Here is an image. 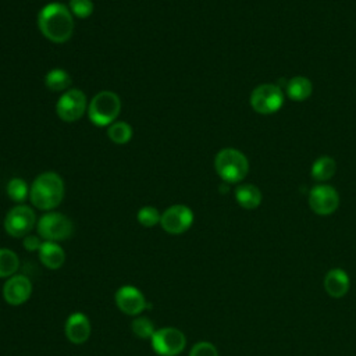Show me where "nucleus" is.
I'll return each mask as SVG.
<instances>
[{
  "mask_svg": "<svg viewBox=\"0 0 356 356\" xmlns=\"http://www.w3.org/2000/svg\"><path fill=\"white\" fill-rule=\"evenodd\" d=\"M309 207L318 216L332 214L339 206V195L330 185H316L309 192Z\"/></svg>",
  "mask_w": 356,
  "mask_h": 356,
  "instance_id": "11",
  "label": "nucleus"
},
{
  "mask_svg": "<svg viewBox=\"0 0 356 356\" xmlns=\"http://www.w3.org/2000/svg\"><path fill=\"white\" fill-rule=\"evenodd\" d=\"M38 26L42 35L53 43H65L74 33V17L68 6L51 1L38 14Z\"/></svg>",
  "mask_w": 356,
  "mask_h": 356,
  "instance_id": "1",
  "label": "nucleus"
},
{
  "mask_svg": "<svg viewBox=\"0 0 356 356\" xmlns=\"http://www.w3.org/2000/svg\"><path fill=\"white\" fill-rule=\"evenodd\" d=\"M7 195L13 202H24L29 196V188L22 178H11L6 186Z\"/></svg>",
  "mask_w": 356,
  "mask_h": 356,
  "instance_id": "23",
  "label": "nucleus"
},
{
  "mask_svg": "<svg viewBox=\"0 0 356 356\" xmlns=\"http://www.w3.org/2000/svg\"><path fill=\"white\" fill-rule=\"evenodd\" d=\"M71 82V75L63 68H53L44 75V85L51 92H65Z\"/></svg>",
  "mask_w": 356,
  "mask_h": 356,
  "instance_id": "19",
  "label": "nucleus"
},
{
  "mask_svg": "<svg viewBox=\"0 0 356 356\" xmlns=\"http://www.w3.org/2000/svg\"><path fill=\"white\" fill-rule=\"evenodd\" d=\"M36 228H38L39 236L50 242L68 239L74 229L72 221L65 214H61L57 211H50L43 214L39 218Z\"/></svg>",
  "mask_w": 356,
  "mask_h": 356,
  "instance_id": "5",
  "label": "nucleus"
},
{
  "mask_svg": "<svg viewBox=\"0 0 356 356\" xmlns=\"http://www.w3.org/2000/svg\"><path fill=\"white\" fill-rule=\"evenodd\" d=\"M136 218H138L140 225L150 228V227H154L156 224L160 222L161 214L153 206H143L142 209H139V211L136 214Z\"/></svg>",
  "mask_w": 356,
  "mask_h": 356,
  "instance_id": "25",
  "label": "nucleus"
},
{
  "mask_svg": "<svg viewBox=\"0 0 356 356\" xmlns=\"http://www.w3.org/2000/svg\"><path fill=\"white\" fill-rule=\"evenodd\" d=\"M65 188L63 178L54 171L39 174L29 188L31 203L39 210H53L64 199Z\"/></svg>",
  "mask_w": 356,
  "mask_h": 356,
  "instance_id": "2",
  "label": "nucleus"
},
{
  "mask_svg": "<svg viewBox=\"0 0 356 356\" xmlns=\"http://www.w3.org/2000/svg\"><path fill=\"white\" fill-rule=\"evenodd\" d=\"M68 8L76 18H88L92 15L95 4L92 0H70Z\"/></svg>",
  "mask_w": 356,
  "mask_h": 356,
  "instance_id": "26",
  "label": "nucleus"
},
{
  "mask_svg": "<svg viewBox=\"0 0 356 356\" xmlns=\"http://www.w3.org/2000/svg\"><path fill=\"white\" fill-rule=\"evenodd\" d=\"M313 92V85L312 81L306 76H293L286 82L285 93L291 100L295 102H303L306 100Z\"/></svg>",
  "mask_w": 356,
  "mask_h": 356,
  "instance_id": "18",
  "label": "nucleus"
},
{
  "mask_svg": "<svg viewBox=\"0 0 356 356\" xmlns=\"http://www.w3.org/2000/svg\"><path fill=\"white\" fill-rule=\"evenodd\" d=\"M88 111V100L81 89L72 88L65 90L56 103V113L65 122L78 121Z\"/></svg>",
  "mask_w": 356,
  "mask_h": 356,
  "instance_id": "7",
  "label": "nucleus"
},
{
  "mask_svg": "<svg viewBox=\"0 0 356 356\" xmlns=\"http://www.w3.org/2000/svg\"><path fill=\"white\" fill-rule=\"evenodd\" d=\"M114 299L117 307L128 316H136L142 313L146 307H150L146 303L143 293L132 285H124L120 289H117Z\"/></svg>",
  "mask_w": 356,
  "mask_h": 356,
  "instance_id": "12",
  "label": "nucleus"
},
{
  "mask_svg": "<svg viewBox=\"0 0 356 356\" xmlns=\"http://www.w3.org/2000/svg\"><path fill=\"white\" fill-rule=\"evenodd\" d=\"M189 356H218V350L211 342L200 341L192 346Z\"/></svg>",
  "mask_w": 356,
  "mask_h": 356,
  "instance_id": "27",
  "label": "nucleus"
},
{
  "mask_svg": "<svg viewBox=\"0 0 356 356\" xmlns=\"http://www.w3.org/2000/svg\"><path fill=\"white\" fill-rule=\"evenodd\" d=\"M284 104V93L278 85L261 83L250 93V106L259 114H273Z\"/></svg>",
  "mask_w": 356,
  "mask_h": 356,
  "instance_id": "6",
  "label": "nucleus"
},
{
  "mask_svg": "<svg viewBox=\"0 0 356 356\" xmlns=\"http://www.w3.org/2000/svg\"><path fill=\"white\" fill-rule=\"evenodd\" d=\"M337 171V164L335 160L328 157V156H321L318 157L313 164H312V170L310 174L316 181L324 182L328 181L330 178L334 177Z\"/></svg>",
  "mask_w": 356,
  "mask_h": 356,
  "instance_id": "20",
  "label": "nucleus"
},
{
  "mask_svg": "<svg viewBox=\"0 0 356 356\" xmlns=\"http://www.w3.org/2000/svg\"><path fill=\"white\" fill-rule=\"evenodd\" d=\"M107 136L113 143L125 145L132 139V127L125 121H114L107 127Z\"/></svg>",
  "mask_w": 356,
  "mask_h": 356,
  "instance_id": "21",
  "label": "nucleus"
},
{
  "mask_svg": "<svg viewBox=\"0 0 356 356\" xmlns=\"http://www.w3.org/2000/svg\"><path fill=\"white\" fill-rule=\"evenodd\" d=\"M186 345L185 334L174 327H164L156 330L152 337V346L160 356H177Z\"/></svg>",
  "mask_w": 356,
  "mask_h": 356,
  "instance_id": "8",
  "label": "nucleus"
},
{
  "mask_svg": "<svg viewBox=\"0 0 356 356\" xmlns=\"http://www.w3.org/2000/svg\"><path fill=\"white\" fill-rule=\"evenodd\" d=\"M22 243H24V248H25L26 250L35 252V250H39V249H40V246H42L43 242H40V236L28 234L26 236H24V242H22Z\"/></svg>",
  "mask_w": 356,
  "mask_h": 356,
  "instance_id": "28",
  "label": "nucleus"
},
{
  "mask_svg": "<svg viewBox=\"0 0 356 356\" xmlns=\"http://www.w3.org/2000/svg\"><path fill=\"white\" fill-rule=\"evenodd\" d=\"M90 323L83 313H72L65 321V335L70 342L79 345L83 343L90 335Z\"/></svg>",
  "mask_w": 356,
  "mask_h": 356,
  "instance_id": "14",
  "label": "nucleus"
},
{
  "mask_svg": "<svg viewBox=\"0 0 356 356\" xmlns=\"http://www.w3.org/2000/svg\"><path fill=\"white\" fill-rule=\"evenodd\" d=\"M121 111V99L111 90L96 93L88 104V117L97 127H108Z\"/></svg>",
  "mask_w": 356,
  "mask_h": 356,
  "instance_id": "4",
  "label": "nucleus"
},
{
  "mask_svg": "<svg viewBox=\"0 0 356 356\" xmlns=\"http://www.w3.org/2000/svg\"><path fill=\"white\" fill-rule=\"evenodd\" d=\"M132 332L138 337V338H142V339H152L153 334L156 332L154 330V325H153V321L147 317H136L134 321H132Z\"/></svg>",
  "mask_w": 356,
  "mask_h": 356,
  "instance_id": "24",
  "label": "nucleus"
},
{
  "mask_svg": "<svg viewBox=\"0 0 356 356\" xmlns=\"http://www.w3.org/2000/svg\"><path fill=\"white\" fill-rule=\"evenodd\" d=\"M350 286L349 275L341 268H332L324 278V289L332 298H342L348 293Z\"/></svg>",
  "mask_w": 356,
  "mask_h": 356,
  "instance_id": "15",
  "label": "nucleus"
},
{
  "mask_svg": "<svg viewBox=\"0 0 356 356\" xmlns=\"http://www.w3.org/2000/svg\"><path fill=\"white\" fill-rule=\"evenodd\" d=\"M193 222V213L185 204H174L165 209L160 218L161 228L172 235L184 234Z\"/></svg>",
  "mask_w": 356,
  "mask_h": 356,
  "instance_id": "10",
  "label": "nucleus"
},
{
  "mask_svg": "<svg viewBox=\"0 0 356 356\" xmlns=\"http://www.w3.org/2000/svg\"><path fill=\"white\" fill-rule=\"evenodd\" d=\"M214 168L224 182L236 184L248 175L249 161L241 150L224 147L214 157Z\"/></svg>",
  "mask_w": 356,
  "mask_h": 356,
  "instance_id": "3",
  "label": "nucleus"
},
{
  "mask_svg": "<svg viewBox=\"0 0 356 356\" xmlns=\"http://www.w3.org/2000/svg\"><path fill=\"white\" fill-rule=\"evenodd\" d=\"M235 199L241 207L253 210L261 203V192L252 184H242L235 189Z\"/></svg>",
  "mask_w": 356,
  "mask_h": 356,
  "instance_id": "17",
  "label": "nucleus"
},
{
  "mask_svg": "<svg viewBox=\"0 0 356 356\" xmlns=\"http://www.w3.org/2000/svg\"><path fill=\"white\" fill-rule=\"evenodd\" d=\"M39 259L49 270H57L64 264L65 252L57 242L44 241L39 249Z\"/></svg>",
  "mask_w": 356,
  "mask_h": 356,
  "instance_id": "16",
  "label": "nucleus"
},
{
  "mask_svg": "<svg viewBox=\"0 0 356 356\" xmlns=\"http://www.w3.org/2000/svg\"><path fill=\"white\" fill-rule=\"evenodd\" d=\"M19 267V259L11 249H0V278L13 277Z\"/></svg>",
  "mask_w": 356,
  "mask_h": 356,
  "instance_id": "22",
  "label": "nucleus"
},
{
  "mask_svg": "<svg viewBox=\"0 0 356 356\" xmlns=\"http://www.w3.org/2000/svg\"><path fill=\"white\" fill-rule=\"evenodd\" d=\"M36 224L35 211L26 204H18L10 209L4 218V229L14 238L26 236Z\"/></svg>",
  "mask_w": 356,
  "mask_h": 356,
  "instance_id": "9",
  "label": "nucleus"
},
{
  "mask_svg": "<svg viewBox=\"0 0 356 356\" xmlns=\"http://www.w3.org/2000/svg\"><path fill=\"white\" fill-rule=\"evenodd\" d=\"M32 293V282L28 277L14 274L3 285V298L8 305L18 306L25 303Z\"/></svg>",
  "mask_w": 356,
  "mask_h": 356,
  "instance_id": "13",
  "label": "nucleus"
}]
</instances>
